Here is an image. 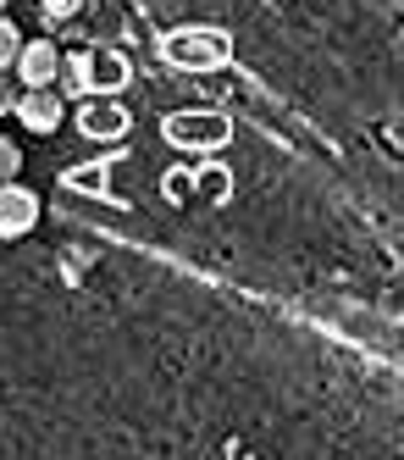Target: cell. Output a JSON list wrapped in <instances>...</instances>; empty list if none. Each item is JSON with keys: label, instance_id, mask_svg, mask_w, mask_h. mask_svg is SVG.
I'll return each mask as SVG.
<instances>
[{"label": "cell", "instance_id": "ba28073f", "mask_svg": "<svg viewBox=\"0 0 404 460\" xmlns=\"http://www.w3.org/2000/svg\"><path fill=\"white\" fill-rule=\"evenodd\" d=\"M73 6H78V0H45V12H50V17H66Z\"/></svg>", "mask_w": 404, "mask_h": 460}, {"label": "cell", "instance_id": "5b68a950", "mask_svg": "<svg viewBox=\"0 0 404 460\" xmlns=\"http://www.w3.org/2000/svg\"><path fill=\"white\" fill-rule=\"evenodd\" d=\"M17 50H22V28H17L12 17H0V67H6V73H12Z\"/></svg>", "mask_w": 404, "mask_h": 460}, {"label": "cell", "instance_id": "277c9868", "mask_svg": "<svg viewBox=\"0 0 404 460\" xmlns=\"http://www.w3.org/2000/svg\"><path fill=\"white\" fill-rule=\"evenodd\" d=\"M166 50H189V61H199V67H222V56H227V40L222 34H194V40H172Z\"/></svg>", "mask_w": 404, "mask_h": 460}, {"label": "cell", "instance_id": "7a4b0ae2", "mask_svg": "<svg viewBox=\"0 0 404 460\" xmlns=\"http://www.w3.org/2000/svg\"><path fill=\"white\" fill-rule=\"evenodd\" d=\"M12 78H17L22 89L56 84V78H61V50H56V40H22L17 61H12Z\"/></svg>", "mask_w": 404, "mask_h": 460}, {"label": "cell", "instance_id": "3957f363", "mask_svg": "<svg viewBox=\"0 0 404 460\" xmlns=\"http://www.w3.org/2000/svg\"><path fill=\"white\" fill-rule=\"evenodd\" d=\"M12 111H17V122L28 128V134H56L61 117H66V106H61L56 84H45V89H22Z\"/></svg>", "mask_w": 404, "mask_h": 460}, {"label": "cell", "instance_id": "52a82bcc", "mask_svg": "<svg viewBox=\"0 0 404 460\" xmlns=\"http://www.w3.org/2000/svg\"><path fill=\"white\" fill-rule=\"evenodd\" d=\"M17 94H22V84L0 67V117H12V106H17Z\"/></svg>", "mask_w": 404, "mask_h": 460}, {"label": "cell", "instance_id": "8992f818", "mask_svg": "<svg viewBox=\"0 0 404 460\" xmlns=\"http://www.w3.org/2000/svg\"><path fill=\"white\" fill-rule=\"evenodd\" d=\"M22 172V150L6 139V134H0V183H6V178H17Z\"/></svg>", "mask_w": 404, "mask_h": 460}, {"label": "cell", "instance_id": "6da1fadb", "mask_svg": "<svg viewBox=\"0 0 404 460\" xmlns=\"http://www.w3.org/2000/svg\"><path fill=\"white\" fill-rule=\"evenodd\" d=\"M40 194H33L22 178H6L0 183V239H28L40 227Z\"/></svg>", "mask_w": 404, "mask_h": 460}]
</instances>
